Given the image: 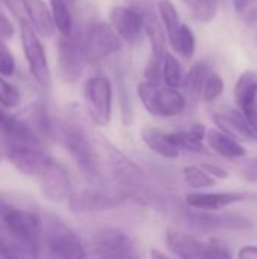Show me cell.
<instances>
[{"label": "cell", "mask_w": 257, "mask_h": 259, "mask_svg": "<svg viewBox=\"0 0 257 259\" xmlns=\"http://www.w3.org/2000/svg\"><path fill=\"white\" fill-rule=\"evenodd\" d=\"M0 225L15 255L38 256L41 243V215L0 199Z\"/></svg>", "instance_id": "6da1fadb"}, {"label": "cell", "mask_w": 257, "mask_h": 259, "mask_svg": "<svg viewBox=\"0 0 257 259\" xmlns=\"http://www.w3.org/2000/svg\"><path fill=\"white\" fill-rule=\"evenodd\" d=\"M62 146L67 149L83 176L95 185L105 182V173L101 170L100 155L95 143L83 132L82 127L73 123H67L58 127V137Z\"/></svg>", "instance_id": "7a4b0ae2"}, {"label": "cell", "mask_w": 257, "mask_h": 259, "mask_svg": "<svg viewBox=\"0 0 257 259\" xmlns=\"http://www.w3.org/2000/svg\"><path fill=\"white\" fill-rule=\"evenodd\" d=\"M41 243L48 255L56 258H85V246L74 231L59 217L52 214L41 215Z\"/></svg>", "instance_id": "3957f363"}, {"label": "cell", "mask_w": 257, "mask_h": 259, "mask_svg": "<svg viewBox=\"0 0 257 259\" xmlns=\"http://www.w3.org/2000/svg\"><path fill=\"white\" fill-rule=\"evenodd\" d=\"M20 38H21L24 59L27 62L33 80L39 85V88L48 91L52 87V73H50L45 49L39 39V33L35 30L32 23L26 18L20 20Z\"/></svg>", "instance_id": "277c9868"}, {"label": "cell", "mask_w": 257, "mask_h": 259, "mask_svg": "<svg viewBox=\"0 0 257 259\" xmlns=\"http://www.w3.org/2000/svg\"><path fill=\"white\" fill-rule=\"evenodd\" d=\"M138 96L144 108L155 117H176L185 111L186 100L177 88L164 87L144 80L138 85Z\"/></svg>", "instance_id": "5b68a950"}, {"label": "cell", "mask_w": 257, "mask_h": 259, "mask_svg": "<svg viewBox=\"0 0 257 259\" xmlns=\"http://www.w3.org/2000/svg\"><path fill=\"white\" fill-rule=\"evenodd\" d=\"M58 64L62 80L68 83L77 82L83 74V68L88 64L85 55V33L76 26L70 35H61L58 44Z\"/></svg>", "instance_id": "8992f818"}, {"label": "cell", "mask_w": 257, "mask_h": 259, "mask_svg": "<svg viewBox=\"0 0 257 259\" xmlns=\"http://www.w3.org/2000/svg\"><path fill=\"white\" fill-rule=\"evenodd\" d=\"M165 244L168 250L179 258H232V253L220 246V243H203L201 240L179 231L170 229L165 235Z\"/></svg>", "instance_id": "52a82bcc"}, {"label": "cell", "mask_w": 257, "mask_h": 259, "mask_svg": "<svg viewBox=\"0 0 257 259\" xmlns=\"http://www.w3.org/2000/svg\"><path fill=\"white\" fill-rule=\"evenodd\" d=\"M121 36L108 23L91 24L85 32V55L86 62L97 67L108 56L114 55L121 49Z\"/></svg>", "instance_id": "ba28073f"}, {"label": "cell", "mask_w": 257, "mask_h": 259, "mask_svg": "<svg viewBox=\"0 0 257 259\" xmlns=\"http://www.w3.org/2000/svg\"><path fill=\"white\" fill-rule=\"evenodd\" d=\"M83 97L89 117L98 126H106L112 117V85L106 76L89 77L83 85Z\"/></svg>", "instance_id": "9c48e42d"}, {"label": "cell", "mask_w": 257, "mask_h": 259, "mask_svg": "<svg viewBox=\"0 0 257 259\" xmlns=\"http://www.w3.org/2000/svg\"><path fill=\"white\" fill-rule=\"evenodd\" d=\"M185 220L192 229L204 234L217 232V231H245L254 226L251 220L239 214H230V212L217 214L215 211H201V209L186 211Z\"/></svg>", "instance_id": "30bf717a"}, {"label": "cell", "mask_w": 257, "mask_h": 259, "mask_svg": "<svg viewBox=\"0 0 257 259\" xmlns=\"http://www.w3.org/2000/svg\"><path fill=\"white\" fill-rule=\"evenodd\" d=\"M94 255L100 258H133L138 256L133 240L118 228L98 229L91 240Z\"/></svg>", "instance_id": "8fae6325"}, {"label": "cell", "mask_w": 257, "mask_h": 259, "mask_svg": "<svg viewBox=\"0 0 257 259\" xmlns=\"http://www.w3.org/2000/svg\"><path fill=\"white\" fill-rule=\"evenodd\" d=\"M6 156L20 173L35 179L44 170V167L53 159L45 150H42V146L15 141H12L11 146L8 147Z\"/></svg>", "instance_id": "7c38bea8"}, {"label": "cell", "mask_w": 257, "mask_h": 259, "mask_svg": "<svg viewBox=\"0 0 257 259\" xmlns=\"http://www.w3.org/2000/svg\"><path fill=\"white\" fill-rule=\"evenodd\" d=\"M100 147L105 150L108 165H109L114 178L117 179V182L130 191L141 188V184L144 181V171L130 158H127L124 153H121L112 144L101 141Z\"/></svg>", "instance_id": "4fadbf2b"}, {"label": "cell", "mask_w": 257, "mask_h": 259, "mask_svg": "<svg viewBox=\"0 0 257 259\" xmlns=\"http://www.w3.org/2000/svg\"><path fill=\"white\" fill-rule=\"evenodd\" d=\"M36 181L39 184L42 196L50 202L59 203L68 199L71 194V179L68 170L56 159H52L44 167V170L38 175Z\"/></svg>", "instance_id": "5bb4252c"}, {"label": "cell", "mask_w": 257, "mask_h": 259, "mask_svg": "<svg viewBox=\"0 0 257 259\" xmlns=\"http://www.w3.org/2000/svg\"><path fill=\"white\" fill-rule=\"evenodd\" d=\"M123 197L106 194L101 190L88 188L71 193L68 197V208L74 214H94L111 211L123 205Z\"/></svg>", "instance_id": "9a60e30c"}, {"label": "cell", "mask_w": 257, "mask_h": 259, "mask_svg": "<svg viewBox=\"0 0 257 259\" xmlns=\"http://www.w3.org/2000/svg\"><path fill=\"white\" fill-rule=\"evenodd\" d=\"M111 23L123 41L135 44L144 32V12L132 6H114L109 12Z\"/></svg>", "instance_id": "2e32d148"}, {"label": "cell", "mask_w": 257, "mask_h": 259, "mask_svg": "<svg viewBox=\"0 0 257 259\" xmlns=\"http://www.w3.org/2000/svg\"><path fill=\"white\" fill-rule=\"evenodd\" d=\"M0 134L5 138H9L15 143H26L42 146L39 137L32 131V127L23 120V117L12 115L8 112V108L0 105Z\"/></svg>", "instance_id": "e0dca14e"}, {"label": "cell", "mask_w": 257, "mask_h": 259, "mask_svg": "<svg viewBox=\"0 0 257 259\" xmlns=\"http://www.w3.org/2000/svg\"><path fill=\"white\" fill-rule=\"evenodd\" d=\"M214 123L220 131L226 132L238 141H257V134L248 124L242 111L229 109L227 112H218L214 115Z\"/></svg>", "instance_id": "ac0fdd59"}, {"label": "cell", "mask_w": 257, "mask_h": 259, "mask_svg": "<svg viewBox=\"0 0 257 259\" xmlns=\"http://www.w3.org/2000/svg\"><path fill=\"white\" fill-rule=\"evenodd\" d=\"M242 200H245V194L242 193H191L185 197L191 209L201 211H220Z\"/></svg>", "instance_id": "d6986e66"}, {"label": "cell", "mask_w": 257, "mask_h": 259, "mask_svg": "<svg viewBox=\"0 0 257 259\" xmlns=\"http://www.w3.org/2000/svg\"><path fill=\"white\" fill-rule=\"evenodd\" d=\"M144 32L151 46V58L164 61V58L167 55V50H165L167 42L165 41L168 36H167L164 24L159 23L156 12L150 6L144 11Z\"/></svg>", "instance_id": "ffe728a7"}, {"label": "cell", "mask_w": 257, "mask_h": 259, "mask_svg": "<svg viewBox=\"0 0 257 259\" xmlns=\"http://www.w3.org/2000/svg\"><path fill=\"white\" fill-rule=\"evenodd\" d=\"M206 140H208L209 147L215 150L218 155H221L223 158L235 159V158H242L247 153L241 141L232 138L230 135H227L226 132L220 129H208Z\"/></svg>", "instance_id": "44dd1931"}, {"label": "cell", "mask_w": 257, "mask_h": 259, "mask_svg": "<svg viewBox=\"0 0 257 259\" xmlns=\"http://www.w3.org/2000/svg\"><path fill=\"white\" fill-rule=\"evenodd\" d=\"M141 140L144 144L151 149L155 153L167 158V159H176L180 153V150L174 146V143L170 138V134H165L155 127H142L141 129Z\"/></svg>", "instance_id": "7402d4cb"}, {"label": "cell", "mask_w": 257, "mask_h": 259, "mask_svg": "<svg viewBox=\"0 0 257 259\" xmlns=\"http://www.w3.org/2000/svg\"><path fill=\"white\" fill-rule=\"evenodd\" d=\"M211 73H212L211 67L203 61L195 62L191 67V70L188 71L183 87H185V91H186V96H188L191 105H195L198 102V99L203 97V90H204L206 80Z\"/></svg>", "instance_id": "603a6c76"}, {"label": "cell", "mask_w": 257, "mask_h": 259, "mask_svg": "<svg viewBox=\"0 0 257 259\" xmlns=\"http://www.w3.org/2000/svg\"><path fill=\"white\" fill-rule=\"evenodd\" d=\"M235 100L239 109L251 105L257 100V73L253 70L244 71L235 85Z\"/></svg>", "instance_id": "cb8c5ba5"}, {"label": "cell", "mask_w": 257, "mask_h": 259, "mask_svg": "<svg viewBox=\"0 0 257 259\" xmlns=\"http://www.w3.org/2000/svg\"><path fill=\"white\" fill-rule=\"evenodd\" d=\"M70 6H71L70 0H50V11H52L55 27L64 36L70 35L74 29V20Z\"/></svg>", "instance_id": "d4e9b609"}, {"label": "cell", "mask_w": 257, "mask_h": 259, "mask_svg": "<svg viewBox=\"0 0 257 259\" xmlns=\"http://www.w3.org/2000/svg\"><path fill=\"white\" fill-rule=\"evenodd\" d=\"M162 77H164V82L168 87H171V88H177L179 90V88H182L185 85L186 74H185V71L182 68V64L171 53H167L165 58H164Z\"/></svg>", "instance_id": "484cf974"}, {"label": "cell", "mask_w": 257, "mask_h": 259, "mask_svg": "<svg viewBox=\"0 0 257 259\" xmlns=\"http://www.w3.org/2000/svg\"><path fill=\"white\" fill-rule=\"evenodd\" d=\"M158 11L162 20V24L165 27L167 36L168 39H171L180 29V18H179V12L174 6V3L171 0H158Z\"/></svg>", "instance_id": "4316f807"}, {"label": "cell", "mask_w": 257, "mask_h": 259, "mask_svg": "<svg viewBox=\"0 0 257 259\" xmlns=\"http://www.w3.org/2000/svg\"><path fill=\"white\" fill-rule=\"evenodd\" d=\"M170 138L179 150H185V152H191V153H204L206 152V146L203 144L204 140L197 137L192 131L173 132V134H170Z\"/></svg>", "instance_id": "83f0119b"}, {"label": "cell", "mask_w": 257, "mask_h": 259, "mask_svg": "<svg viewBox=\"0 0 257 259\" xmlns=\"http://www.w3.org/2000/svg\"><path fill=\"white\" fill-rule=\"evenodd\" d=\"M173 49L183 58H191L194 55L195 50V36L192 33V30L189 29V26L182 24L179 32L170 39Z\"/></svg>", "instance_id": "f1b7e54d"}, {"label": "cell", "mask_w": 257, "mask_h": 259, "mask_svg": "<svg viewBox=\"0 0 257 259\" xmlns=\"http://www.w3.org/2000/svg\"><path fill=\"white\" fill-rule=\"evenodd\" d=\"M117 85H118V97H120V109H121V120L124 126H130L133 123V106L132 99L126 85V77L123 71H117Z\"/></svg>", "instance_id": "f546056e"}, {"label": "cell", "mask_w": 257, "mask_h": 259, "mask_svg": "<svg viewBox=\"0 0 257 259\" xmlns=\"http://www.w3.org/2000/svg\"><path fill=\"white\" fill-rule=\"evenodd\" d=\"M183 178L186 184L192 188L201 190V188H211L215 185V178L211 176L203 167L188 165L183 168Z\"/></svg>", "instance_id": "4dcf8cb0"}, {"label": "cell", "mask_w": 257, "mask_h": 259, "mask_svg": "<svg viewBox=\"0 0 257 259\" xmlns=\"http://www.w3.org/2000/svg\"><path fill=\"white\" fill-rule=\"evenodd\" d=\"M192 9V15L195 20L201 23L212 21L220 9V0H186Z\"/></svg>", "instance_id": "1f68e13d"}, {"label": "cell", "mask_w": 257, "mask_h": 259, "mask_svg": "<svg viewBox=\"0 0 257 259\" xmlns=\"http://www.w3.org/2000/svg\"><path fill=\"white\" fill-rule=\"evenodd\" d=\"M5 77L6 76L0 74V105H3L8 109L17 108L21 102V93L15 85H12Z\"/></svg>", "instance_id": "d6a6232c"}, {"label": "cell", "mask_w": 257, "mask_h": 259, "mask_svg": "<svg viewBox=\"0 0 257 259\" xmlns=\"http://www.w3.org/2000/svg\"><path fill=\"white\" fill-rule=\"evenodd\" d=\"M223 91H224V80H223L221 74L212 71L206 80V85L203 90V99L208 103H212L223 94Z\"/></svg>", "instance_id": "836d02e7"}, {"label": "cell", "mask_w": 257, "mask_h": 259, "mask_svg": "<svg viewBox=\"0 0 257 259\" xmlns=\"http://www.w3.org/2000/svg\"><path fill=\"white\" fill-rule=\"evenodd\" d=\"M241 111H242V114L245 115V118H247L248 124L251 126V129L257 134V100L256 102H253L251 105L245 106V108L241 109Z\"/></svg>", "instance_id": "e575fe53"}, {"label": "cell", "mask_w": 257, "mask_h": 259, "mask_svg": "<svg viewBox=\"0 0 257 259\" xmlns=\"http://www.w3.org/2000/svg\"><path fill=\"white\" fill-rule=\"evenodd\" d=\"M211 176H214V178H217V179H227L229 178V171L226 170V168H223V167H220V165H215V164H203L201 165Z\"/></svg>", "instance_id": "d590c367"}, {"label": "cell", "mask_w": 257, "mask_h": 259, "mask_svg": "<svg viewBox=\"0 0 257 259\" xmlns=\"http://www.w3.org/2000/svg\"><path fill=\"white\" fill-rule=\"evenodd\" d=\"M14 35V26L8 20V17L0 11V36L2 38H11Z\"/></svg>", "instance_id": "8d00e7d4"}, {"label": "cell", "mask_w": 257, "mask_h": 259, "mask_svg": "<svg viewBox=\"0 0 257 259\" xmlns=\"http://www.w3.org/2000/svg\"><path fill=\"white\" fill-rule=\"evenodd\" d=\"M3 235H5V232L2 231L0 232V256H15V252H14L9 240L5 238Z\"/></svg>", "instance_id": "74e56055"}, {"label": "cell", "mask_w": 257, "mask_h": 259, "mask_svg": "<svg viewBox=\"0 0 257 259\" xmlns=\"http://www.w3.org/2000/svg\"><path fill=\"white\" fill-rule=\"evenodd\" d=\"M239 259H257V246H244L238 252Z\"/></svg>", "instance_id": "f35d334b"}, {"label": "cell", "mask_w": 257, "mask_h": 259, "mask_svg": "<svg viewBox=\"0 0 257 259\" xmlns=\"http://www.w3.org/2000/svg\"><path fill=\"white\" fill-rule=\"evenodd\" d=\"M248 2H250V0H233V6H235V9H236L238 12H242V11L247 8Z\"/></svg>", "instance_id": "ab89813d"}, {"label": "cell", "mask_w": 257, "mask_h": 259, "mask_svg": "<svg viewBox=\"0 0 257 259\" xmlns=\"http://www.w3.org/2000/svg\"><path fill=\"white\" fill-rule=\"evenodd\" d=\"M247 23H248V24H251L253 27H256V36H257V11H253V12L248 15Z\"/></svg>", "instance_id": "60d3db41"}, {"label": "cell", "mask_w": 257, "mask_h": 259, "mask_svg": "<svg viewBox=\"0 0 257 259\" xmlns=\"http://www.w3.org/2000/svg\"><path fill=\"white\" fill-rule=\"evenodd\" d=\"M151 258H168L165 253H162V252H158V250H153L151 252Z\"/></svg>", "instance_id": "b9f144b4"}, {"label": "cell", "mask_w": 257, "mask_h": 259, "mask_svg": "<svg viewBox=\"0 0 257 259\" xmlns=\"http://www.w3.org/2000/svg\"><path fill=\"white\" fill-rule=\"evenodd\" d=\"M70 2H71V3H74V2H76V0H70Z\"/></svg>", "instance_id": "7bdbcfd3"}]
</instances>
